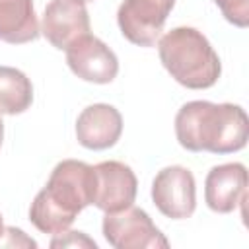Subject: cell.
I'll return each instance as SVG.
<instances>
[{
    "mask_svg": "<svg viewBox=\"0 0 249 249\" xmlns=\"http://www.w3.org/2000/svg\"><path fill=\"white\" fill-rule=\"evenodd\" d=\"M91 202L93 165L64 160L54 165L45 189L33 198L29 220L43 233H62Z\"/></svg>",
    "mask_w": 249,
    "mask_h": 249,
    "instance_id": "obj_2",
    "label": "cell"
},
{
    "mask_svg": "<svg viewBox=\"0 0 249 249\" xmlns=\"http://www.w3.org/2000/svg\"><path fill=\"white\" fill-rule=\"evenodd\" d=\"M123 132L121 113L107 103L86 107L76 121V138L88 150H107L117 144Z\"/></svg>",
    "mask_w": 249,
    "mask_h": 249,
    "instance_id": "obj_11",
    "label": "cell"
},
{
    "mask_svg": "<svg viewBox=\"0 0 249 249\" xmlns=\"http://www.w3.org/2000/svg\"><path fill=\"white\" fill-rule=\"evenodd\" d=\"M82 2H91V0H82Z\"/></svg>",
    "mask_w": 249,
    "mask_h": 249,
    "instance_id": "obj_17",
    "label": "cell"
},
{
    "mask_svg": "<svg viewBox=\"0 0 249 249\" xmlns=\"http://www.w3.org/2000/svg\"><path fill=\"white\" fill-rule=\"evenodd\" d=\"M33 101L31 80L18 68L0 66V115H19Z\"/></svg>",
    "mask_w": 249,
    "mask_h": 249,
    "instance_id": "obj_13",
    "label": "cell"
},
{
    "mask_svg": "<svg viewBox=\"0 0 249 249\" xmlns=\"http://www.w3.org/2000/svg\"><path fill=\"white\" fill-rule=\"evenodd\" d=\"M175 0H123L117 12L121 33L138 47H154Z\"/></svg>",
    "mask_w": 249,
    "mask_h": 249,
    "instance_id": "obj_5",
    "label": "cell"
},
{
    "mask_svg": "<svg viewBox=\"0 0 249 249\" xmlns=\"http://www.w3.org/2000/svg\"><path fill=\"white\" fill-rule=\"evenodd\" d=\"M175 134L189 152L231 154L245 148L249 119L233 103L189 101L175 117Z\"/></svg>",
    "mask_w": 249,
    "mask_h": 249,
    "instance_id": "obj_1",
    "label": "cell"
},
{
    "mask_svg": "<svg viewBox=\"0 0 249 249\" xmlns=\"http://www.w3.org/2000/svg\"><path fill=\"white\" fill-rule=\"evenodd\" d=\"M193 173L183 165H169L158 171L152 183V200L156 208L171 218L185 220L196 208V189Z\"/></svg>",
    "mask_w": 249,
    "mask_h": 249,
    "instance_id": "obj_6",
    "label": "cell"
},
{
    "mask_svg": "<svg viewBox=\"0 0 249 249\" xmlns=\"http://www.w3.org/2000/svg\"><path fill=\"white\" fill-rule=\"evenodd\" d=\"M66 62L78 78L91 84H109L119 72L117 54L93 35H86L68 47Z\"/></svg>",
    "mask_w": 249,
    "mask_h": 249,
    "instance_id": "obj_9",
    "label": "cell"
},
{
    "mask_svg": "<svg viewBox=\"0 0 249 249\" xmlns=\"http://www.w3.org/2000/svg\"><path fill=\"white\" fill-rule=\"evenodd\" d=\"M2 233H4V226H2V216H0V237H2Z\"/></svg>",
    "mask_w": 249,
    "mask_h": 249,
    "instance_id": "obj_16",
    "label": "cell"
},
{
    "mask_svg": "<svg viewBox=\"0 0 249 249\" xmlns=\"http://www.w3.org/2000/svg\"><path fill=\"white\" fill-rule=\"evenodd\" d=\"M214 2L230 23L237 27L249 25V0H214Z\"/></svg>",
    "mask_w": 249,
    "mask_h": 249,
    "instance_id": "obj_14",
    "label": "cell"
},
{
    "mask_svg": "<svg viewBox=\"0 0 249 249\" xmlns=\"http://www.w3.org/2000/svg\"><path fill=\"white\" fill-rule=\"evenodd\" d=\"M2 138H4V123L0 119V144H2Z\"/></svg>",
    "mask_w": 249,
    "mask_h": 249,
    "instance_id": "obj_15",
    "label": "cell"
},
{
    "mask_svg": "<svg viewBox=\"0 0 249 249\" xmlns=\"http://www.w3.org/2000/svg\"><path fill=\"white\" fill-rule=\"evenodd\" d=\"M158 53L171 78L189 89L212 88L222 74L216 51L195 27H175L167 31L158 39Z\"/></svg>",
    "mask_w": 249,
    "mask_h": 249,
    "instance_id": "obj_3",
    "label": "cell"
},
{
    "mask_svg": "<svg viewBox=\"0 0 249 249\" xmlns=\"http://www.w3.org/2000/svg\"><path fill=\"white\" fill-rule=\"evenodd\" d=\"M39 21L33 0H0V39L12 45L35 41L39 37Z\"/></svg>",
    "mask_w": 249,
    "mask_h": 249,
    "instance_id": "obj_12",
    "label": "cell"
},
{
    "mask_svg": "<svg viewBox=\"0 0 249 249\" xmlns=\"http://www.w3.org/2000/svg\"><path fill=\"white\" fill-rule=\"evenodd\" d=\"M103 235L115 249H167L169 243L163 233L154 226L152 218L142 210L128 208L105 212Z\"/></svg>",
    "mask_w": 249,
    "mask_h": 249,
    "instance_id": "obj_4",
    "label": "cell"
},
{
    "mask_svg": "<svg viewBox=\"0 0 249 249\" xmlns=\"http://www.w3.org/2000/svg\"><path fill=\"white\" fill-rule=\"evenodd\" d=\"M138 191L134 171L123 161H101L93 165V202L103 212L128 208Z\"/></svg>",
    "mask_w": 249,
    "mask_h": 249,
    "instance_id": "obj_8",
    "label": "cell"
},
{
    "mask_svg": "<svg viewBox=\"0 0 249 249\" xmlns=\"http://www.w3.org/2000/svg\"><path fill=\"white\" fill-rule=\"evenodd\" d=\"M247 198V169L243 163H222L208 171L204 200L210 210L228 214Z\"/></svg>",
    "mask_w": 249,
    "mask_h": 249,
    "instance_id": "obj_10",
    "label": "cell"
},
{
    "mask_svg": "<svg viewBox=\"0 0 249 249\" xmlns=\"http://www.w3.org/2000/svg\"><path fill=\"white\" fill-rule=\"evenodd\" d=\"M41 33L45 39L66 51L82 37L89 35V14L82 0H51L43 14Z\"/></svg>",
    "mask_w": 249,
    "mask_h": 249,
    "instance_id": "obj_7",
    "label": "cell"
}]
</instances>
